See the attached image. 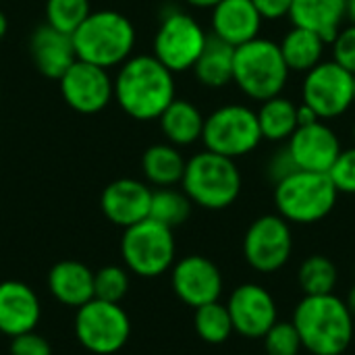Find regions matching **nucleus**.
Instances as JSON below:
<instances>
[{
  "label": "nucleus",
  "instance_id": "1",
  "mask_svg": "<svg viewBox=\"0 0 355 355\" xmlns=\"http://www.w3.org/2000/svg\"><path fill=\"white\" fill-rule=\"evenodd\" d=\"M173 75L154 54L129 56L114 79V98L131 119L158 121L177 98Z\"/></svg>",
  "mask_w": 355,
  "mask_h": 355
},
{
  "label": "nucleus",
  "instance_id": "2",
  "mask_svg": "<svg viewBox=\"0 0 355 355\" xmlns=\"http://www.w3.org/2000/svg\"><path fill=\"white\" fill-rule=\"evenodd\" d=\"M291 322L302 347L312 355H343L354 341V316L345 300L335 293L304 295Z\"/></svg>",
  "mask_w": 355,
  "mask_h": 355
},
{
  "label": "nucleus",
  "instance_id": "3",
  "mask_svg": "<svg viewBox=\"0 0 355 355\" xmlns=\"http://www.w3.org/2000/svg\"><path fill=\"white\" fill-rule=\"evenodd\" d=\"M73 44L79 60L102 69L123 64L135 46L133 23L116 10H92L75 29Z\"/></svg>",
  "mask_w": 355,
  "mask_h": 355
},
{
  "label": "nucleus",
  "instance_id": "4",
  "mask_svg": "<svg viewBox=\"0 0 355 355\" xmlns=\"http://www.w3.org/2000/svg\"><path fill=\"white\" fill-rule=\"evenodd\" d=\"M241 171L233 158L210 150L193 154L181 179V187L191 204L206 210H225L241 193Z\"/></svg>",
  "mask_w": 355,
  "mask_h": 355
},
{
  "label": "nucleus",
  "instance_id": "5",
  "mask_svg": "<svg viewBox=\"0 0 355 355\" xmlns=\"http://www.w3.org/2000/svg\"><path fill=\"white\" fill-rule=\"evenodd\" d=\"M289 69L283 60L281 48L277 42L266 37H256L248 44L235 48L233 56V83L252 100H270L281 96Z\"/></svg>",
  "mask_w": 355,
  "mask_h": 355
},
{
  "label": "nucleus",
  "instance_id": "6",
  "mask_svg": "<svg viewBox=\"0 0 355 355\" xmlns=\"http://www.w3.org/2000/svg\"><path fill=\"white\" fill-rule=\"evenodd\" d=\"M339 191L329 173L297 171L275 185V206L289 225H314L327 218Z\"/></svg>",
  "mask_w": 355,
  "mask_h": 355
},
{
  "label": "nucleus",
  "instance_id": "7",
  "mask_svg": "<svg viewBox=\"0 0 355 355\" xmlns=\"http://www.w3.org/2000/svg\"><path fill=\"white\" fill-rule=\"evenodd\" d=\"M121 256L125 268L141 279H156L175 264L177 245L173 229L146 218L125 229L121 239Z\"/></svg>",
  "mask_w": 355,
  "mask_h": 355
},
{
  "label": "nucleus",
  "instance_id": "8",
  "mask_svg": "<svg viewBox=\"0 0 355 355\" xmlns=\"http://www.w3.org/2000/svg\"><path fill=\"white\" fill-rule=\"evenodd\" d=\"M202 141L206 150L233 160L252 154L262 141L256 110L245 104H225L216 108L204 119Z\"/></svg>",
  "mask_w": 355,
  "mask_h": 355
},
{
  "label": "nucleus",
  "instance_id": "9",
  "mask_svg": "<svg viewBox=\"0 0 355 355\" xmlns=\"http://www.w3.org/2000/svg\"><path fill=\"white\" fill-rule=\"evenodd\" d=\"M75 337L89 354L112 355L121 352L131 337L129 314L121 304L89 300L75 314Z\"/></svg>",
  "mask_w": 355,
  "mask_h": 355
},
{
  "label": "nucleus",
  "instance_id": "10",
  "mask_svg": "<svg viewBox=\"0 0 355 355\" xmlns=\"http://www.w3.org/2000/svg\"><path fill=\"white\" fill-rule=\"evenodd\" d=\"M208 42L204 27L187 12L173 10L162 17L154 35V56L173 73L193 69Z\"/></svg>",
  "mask_w": 355,
  "mask_h": 355
},
{
  "label": "nucleus",
  "instance_id": "11",
  "mask_svg": "<svg viewBox=\"0 0 355 355\" xmlns=\"http://www.w3.org/2000/svg\"><path fill=\"white\" fill-rule=\"evenodd\" d=\"M302 102L310 106L320 121H333L345 114L354 106V75L335 60H322L306 73Z\"/></svg>",
  "mask_w": 355,
  "mask_h": 355
},
{
  "label": "nucleus",
  "instance_id": "12",
  "mask_svg": "<svg viewBox=\"0 0 355 355\" xmlns=\"http://www.w3.org/2000/svg\"><path fill=\"white\" fill-rule=\"evenodd\" d=\"M293 254L291 225L279 214H264L256 218L243 237L245 262L262 275L281 270Z\"/></svg>",
  "mask_w": 355,
  "mask_h": 355
},
{
  "label": "nucleus",
  "instance_id": "13",
  "mask_svg": "<svg viewBox=\"0 0 355 355\" xmlns=\"http://www.w3.org/2000/svg\"><path fill=\"white\" fill-rule=\"evenodd\" d=\"M58 85L62 100L81 114H96L114 98V81L110 79L108 69L79 58L58 79Z\"/></svg>",
  "mask_w": 355,
  "mask_h": 355
},
{
  "label": "nucleus",
  "instance_id": "14",
  "mask_svg": "<svg viewBox=\"0 0 355 355\" xmlns=\"http://www.w3.org/2000/svg\"><path fill=\"white\" fill-rule=\"evenodd\" d=\"M171 285L175 295L189 308L218 302L223 293L220 268L206 256H185L171 268Z\"/></svg>",
  "mask_w": 355,
  "mask_h": 355
},
{
  "label": "nucleus",
  "instance_id": "15",
  "mask_svg": "<svg viewBox=\"0 0 355 355\" xmlns=\"http://www.w3.org/2000/svg\"><path fill=\"white\" fill-rule=\"evenodd\" d=\"M227 310L233 322V331L245 339H262L266 331L279 320L272 293L256 283L239 285L231 293Z\"/></svg>",
  "mask_w": 355,
  "mask_h": 355
},
{
  "label": "nucleus",
  "instance_id": "16",
  "mask_svg": "<svg viewBox=\"0 0 355 355\" xmlns=\"http://www.w3.org/2000/svg\"><path fill=\"white\" fill-rule=\"evenodd\" d=\"M287 148L297 168L310 173H329L343 150L339 135L327 125V121L297 127L287 139Z\"/></svg>",
  "mask_w": 355,
  "mask_h": 355
},
{
  "label": "nucleus",
  "instance_id": "17",
  "mask_svg": "<svg viewBox=\"0 0 355 355\" xmlns=\"http://www.w3.org/2000/svg\"><path fill=\"white\" fill-rule=\"evenodd\" d=\"M152 189L137 179H116L108 183L100 196V208L104 216L116 227H131L150 216Z\"/></svg>",
  "mask_w": 355,
  "mask_h": 355
},
{
  "label": "nucleus",
  "instance_id": "18",
  "mask_svg": "<svg viewBox=\"0 0 355 355\" xmlns=\"http://www.w3.org/2000/svg\"><path fill=\"white\" fill-rule=\"evenodd\" d=\"M42 318V304L37 293L21 281L0 283V333L19 337L35 331Z\"/></svg>",
  "mask_w": 355,
  "mask_h": 355
},
{
  "label": "nucleus",
  "instance_id": "19",
  "mask_svg": "<svg viewBox=\"0 0 355 355\" xmlns=\"http://www.w3.org/2000/svg\"><path fill=\"white\" fill-rule=\"evenodd\" d=\"M262 21L252 0H220L212 8V35L237 48L260 37Z\"/></svg>",
  "mask_w": 355,
  "mask_h": 355
},
{
  "label": "nucleus",
  "instance_id": "20",
  "mask_svg": "<svg viewBox=\"0 0 355 355\" xmlns=\"http://www.w3.org/2000/svg\"><path fill=\"white\" fill-rule=\"evenodd\" d=\"M29 52H31V58H33L35 69L42 75H46L50 79H56V81L77 60L73 35L62 33V31L50 27L48 23L40 25L31 33Z\"/></svg>",
  "mask_w": 355,
  "mask_h": 355
},
{
  "label": "nucleus",
  "instance_id": "21",
  "mask_svg": "<svg viewBox=\"0 0 355 355\" xmlns=\"http://www.w3.org/2000/svg\"><path fill=\"white\" fill-rule=\"evenodd\" d=\"M52 297L67 308H81L94 300V272L77 260H60L48 272Z\"/></svg>",
  "mask_w": 355,
  "mask_h": 355
},
{
  "label": "nucleus",
  "instance_id": "22",
  "mask_svg": "<svg viewBox=\"0 0 355 355\" xmlns=\"http://www.w3.org/2000/svg\"><path fill=\"white\" fill-rule=\"evenodd\" d=\"M289 19L331 44L345 21V0H293Z\"/></svg>",
  "mask_w": 355,
  "mask_h": 355
},
{
  "label": "nucleus",
  "instance_id": "23",
  "mask_svg": "<svg viewBox=\"0 0 355 355\" xmlns=\"http://www.w3.org/2000/svg\"><path fill=\"white\" fill-rule=\"evenodd\" d=\"M204 119L206 116L200 112L196 104H191L189 100L175 98L158 116V123L168 144L177 148H185L202 139Z\"/></svg>",
  "mask_w": 355,
  "mask_h": 355
},
{
  "label": "nucleus",
  "instance_id": "24",
  "mask_svg": "<svg viewBox=\"0 0 355 355\" xmlns=\"http://www.w3.org/2000/svg\"><path fill=\"white\" fill-rule=\"evenodd\" d=\"M283 60L291 73H308L324 60L327 42L304 27H291L279 44Z\"/></svg>",
  "mask_w": 355,
  "mask_h": 355
},
{
  "label": "nucleus",
  "instance_id": "25",
  "mask_svg": "<svg viewBox=\"0 0 355 355\" xmlns=\"http://www.w3.org/2000/svg\"><path fill=\"white\" fill-rule=\"evenodd\" d=\"M233 56H235L233 46L225 44L214 35H208V42L191 71L204 87L210 89L225 87L233 83Z\"/></svg>",
  "mask_w": 355,
  "mask_h": 355
},
{
  "label": "nucleus",
  "instance_id": "26",
  "mask_svg": "<svg viewBox=\"0 0 355 355\" xmlns=\"http://www.w3.org/2000/svg\"><path fill=\"white\" fill-rule=\"evenodd\" d=\"M187 160L181 150L168 141L150 146L141 156V171L154 187H175L181 183Z\"/></svg>",
  "mask_w": 355,
  "mask_h": 355
},
{
  "label": "nucleus",
  "instance_id": "27",
  "mask_svg": "<svg viewBox=\"0 0 355 355\" xmlns=\"http://www.w3.org/2000/svg\"><path fill=\"white\" fill-rule=\"evenodd\" d=\"M258 114V125L262 139L266 141H287L295 129H297V104L291 102L285 96H275L270 100H264Z\"/></svg>",
  "mask_w": 355,
  "mask_h": 355
},
{
  "label": "nucleus",
  "instance_id": "28",
  "mask_svg": "<svg viewBox=\"0 0 355 355\" xmlns=\"http://www.w3.org/2000/svg\"><path fill=\"white\" fill-rule=\"evenodd\" d=\"M191 200L185 196V191L175 187H156L152 189V202H150V216L152 220L175 229L183 225L191 214Z\"/></svg>",
  "mask_w": 355,
  "mask_h": 355
},
{
  "label": "nucleus",
  "instance_id": "29",
  "mask_svg": "<svg viewBox=\"0 0 355 355\" xmlns=\"http://www.w3.org/2000/svg\"><path fill=\"white\" fill-rule=\"evenodd\" d=\"M339 281L337 266L331 258L314 254L300 264L297 283L304 295H327L333 293Z\"/></svg>",
  "mask_w": 355,
  "mask_h": 355
},
{
  "label": "nucleus",
  "instance_id": "30",
  "mask_svg": "<svg viewBox=\"0 0 355 355\" xmlns=\"http://www.w3.org/2000/svg\"><path fill=\"white\" fill-rule=\"evenodd\" d=\"M193 327L200 339L206 341L208 345H223L235 333L229 310L220 302H212L196 308Z\"/></svg>",
  "mask_w": 355,
  "mask_h": 355
},
{
  "label": "nucleus",
  "instance_id": "31",
  "mask_svg": "<svg viewBox=\"0 0 355 355\" xmlns=\"http://www.w3.org/2000/svg\"><path fill=\"white\" fill-rule=\"evenodd\" d=\"M92 12L89 0H48L46 2V23L62 33L73 35L75 29Z\"/></svg>",
  "mask_w": 355,
  "mask_h": 355
},
{
  "label": "nucleus",
  "instance_id": "32",
  "mask_svg": "<svg viewBox=\"0 0 355 355\" xmlns=\"http://www.w3.org/2000/svg\"><path fill=\"white\" fill-rule=\"evenodd\" d=\"M131 287V272L125 266H102L94 272V297L102 302L121 304Z\"/></svg>",
  "mask_w": 355,
  "mask_h": 355
},
{
  "label": "nucleus",
  "instance_id": "33",
  "mask_svg": "<svg viewBox=\"0 0 355 355\" xmlns=\"http://www.w3.org/2000/svg\"><path fill=\"white\" fill-rule=\"evenodd\" d=\"M264 339V352L266 355H300L302 347V339L293 327V322H275Z\"/></svg>",
  "mask_w": 355,
  "mask_h": 355
},
{
  "label": "nucleus",
  "instance_id": "34",
  "mask_svg": "<svg viewBox=\"0 0 355 355\" xmlns=\"http://www.w3.org/2000/svg\"><path fill=\"white\" fill-rule=\"evenodd\" d=\"M329 177L339 193L355 196V146L341 150L339 158L329 171Z\"/></svg>",
  "mask_w": 355,
  "mask_h": 355
},
{
  "label": "nucleus",
  "instance_id": "35",
  "mask_svg": "<svg viewBox=\"0 0 355 355\" xmlns=\"http://www.w3.org/2000/svg\"><path fill=\"white\" fill-rule=\"evenodd\" d=\"M331 48H333V60L355 75V25L341 27L339 33L333 37Z\"/></svg>",
  "mask_w": 355,
  "mask_h": 355
},
{
  "label": "nucleus",
  "instance_id": "36",
  "mask_svg": "<svg viewBox=\"0 0 355 355\" xmlns=\"http://www.w3.org/2000/svg\"><path fill=\"white\" fill-rule=\"evenodd\" d=\"M297 171H300V168H297V164H295V160H293V156H291V152H289L287 146L279 148V150L268 158V162H266V177H268V181H270L272 185H277L279 181L287 179L289 175H293V173H297Z\"/></svg>",
  "mask_w": 355,
  "mask_h": 355
},
{
  "label": "nucleus",
  "instance_id": "37",
  "mask_svg": "<svg viewBox=\"0 0 355 355\" xmlns=\"http://www.w3.org/2000/svg\"><path fill=\"white\" fill-rule=\"evenodd\" d=\"M8 354L10 355H52V347L50 343L37 335L35 331L31 333H23L19 337H12L10 339V345H8Z\"/></svg>",
  "mask_w": 355,
  "mask_h": 355
},
{
  "label": "nucleus",
  "instance_id": "38",
  "mask_svg": "<svg viewBox=\"0 0 355 355\" xmlns=\"http://www.w3.org/2000/svg\"><path fill=\"white\" fill-rule=\"evenodd\" d=\"M252 2L264 21H279L283 17H289L293 0H252Z\"/></svg>",
  "mask_w": 355,
  "mask_h": 355
},
{
  "label": "nucleus",
  "instance_id": "39",
  "mask_svg": "<svg viewBox=\"0 0 355 355\" xmlns=\"http://www.w3.org/2000/svg\"><path fill=\"white\" fill-rule=\"evenodd\" d=\"M316 121H320L318 114H316L310 106H306V104L302 102V104L297 106V127L312 125V123H316Z\"/></svg>",
  "mask_w": 355,
  "mask_h": 355
},
{
  "label": "nucleus",
  "instance_id": "40",
  "mask_svg": "<svg viewBox=\"0 0 355 355\" xmlns=\"http://www.w3.org/2000/svg\"><path fill=\"white\" fill-rule=\"evenodd\" d=\"M185 2L196 6V8H214L220 0H185Z\"/></svg>",
  "mask_w": 355,
  "mask_h": 355
},
{
  "label": "nucleus",
  "instance_id": "41",
  "mask_svg": "<svg viewBox=\"0 0 355 355\" xmlns=\"http://www.w3.org/2000/svg\"><path fill=\"white\" fill-rule=\"evenodd\" d=\"M345 19L349 25H355V0H345Z\"/></svg>",
  "mask_w": 355,
  "mask_h": 355
},
{
  "label": "nucleus",
  "instance_id": "42",
  "mask_svg": "<svg viewBox=\"0 0 355 355\" xmlns=\"http://www.w3.org/2000/svg\"><path fill=\"white\" fill-rule=\"evenodd\" d=\"M345 304H347V308H349V312H352V316H354V320H355V285L349 289Z\"/></svg>",
  "mask_w": 355,
  "mask_h": 355
},
{
  "label": "nucleus",
  "instance_id": "43",
  "mask_svg": "<svg viewBox=\"0 0 355 355\" xmlns=\"http://www.w3.org/2000/svg\"><path fill=\"white\" fill-rule=\"evenodd\" d=\"M6 31H8V19H6V15L0 10V40L6 35Z\"/></svg>",
  "mask_w": 355,
  "mask_h": 355
},
{
  "label": "nucleus",
  "instance_id": "44",
  "mask_svg": "<svg viewBox=\"0 0 355 355\" xmlns=\"http://www.w3.org/2000/svg\"><path fill=\"white\" fill-rule=\"evenodd\" d=\"M354 104H355V75H354Z\"/></svg>",
  "mask_w": 355,
  "mask_h": 355
},
{
  "label": "nucleus",
  "instance_id": "45",
  "mask_svg": "<svg viewBox=\"0 0 355 355\" xmlns=\"http://www.w3.org/2000/svg\"><path fill=\"white\" fill-rule=\"evenodd\" d=\"M354 139H355V123H354Z\"/></svg>",
  "mask_w": 355,
  "mask_h": 355
}]
</instances>
